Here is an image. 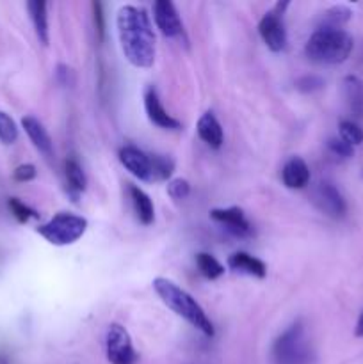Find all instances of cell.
Wrapping results in <instances>:
<instances>
[{
  "label": "cell",
  "mask_w": 363,
  "mask_h": 364,
  "mask_svg": "<svg viewBox=\"0 0 363 364\" xmlns=\"http://www.w3.org/2000/svg\"><path fill=\"white\" fill-rule=\"evenodd\" d=\"M153 20H155L157 28L166 38H180L184 34V23L180 20V14L169 0H157L153 4Z\"/></svg>",
  "instance_id": "cell-10"
},
{
  "label": "cell",
  "mask_w": 363,
  "mask_h": 364,
  "mask_svg": "<svg viewBox=\"0 0 363 364\" xmlns=\"http://www.w3.org/2000/svg\"><path fill=\"white\" fill-rule=\"evenodd\" d=\"M288 4H276L270 11H267L258 23L260 38L267 45L270 52H281L287 45V31L283 23V11Z\"/></svg>",
  "instance_id": "cell-7"
},
{
  "label": "cell",
  "mask_w": 363,
  "mask_h": 364,
  "mask_svg": "<svg viewBox=\"0 0 363 364\" xmlns=\"http://www.w3.org/2000/svg\"><path fill=\"white\" fill-rule=\"evenodd\" d=\"M144 109L148 114V119L152 121L155 127L164 128V130H178L180 128V121L174 119L166 109H164L162 102H160L159 95L153 87H149L144 95Z\"/></svg>",
  "instance_id": "cell-12"
},
{
  "label": "cell",
  "mask_w": 363,
  "mask_h": 364,
  "mask_svg": "<svg viewBox=\"0 0 363 364\" xmlns=\"http://www.w3.org/2000/svg\"><path fill=\"white\" fill-rule=\"evenodd\" d=\"M216 223H219L221 226L226 228V231H230L235 237H249L253 233V228L249 224V220L246 219L244 212L237 206H231V208H214L210 212Z\"/></svg>",
  "instance_id": "cell-11"
},
{
  "label": "cell",
  "mask_w": 363,
  "mask_h": 364,
  "mask_svg": "<svg viewBox=\"0 0 363 364\" xmlns=\"http://www.w3.org/2000/svg\"><path fill=\"white\" fill-rule=\"evenodd\" d=\"M167 194L173 199H185L191 194V185L184 178H174L167 183Z\"/></svg>",
  "instance_id": "cell-28"
},
{
  "label": "cell",
  "mask_w": 363,
  "mask_h": 364,
  "mask_svg": "<svg viewBox=\"0 0 363 364\" xmlns=\"http://www.w3.org/2000/svg\"><path fill=\"white\" fill-rule=\"evenodd\" d=\"M174 164L167 156L153 155V181H162L173 174Z\"/></svg>",
  "instance_id": "cell-25"
},
{
  "label": "cell",
  "mask_w": 363,
  "mask_h": 364,
  "mask_svg": "<svg viewBox=\"0 0 363 364\" xmlns=\"http://www.w3.org/2000/svg\"><path fill=\"white\" fill-rule=\"evenodd\" d=\"M7 205H9L11 213L18 219V223H28L31 219H38L39 217V213L36 212V210H32L31 206H27L25 203H21L20 199L16 198H11Z\"/></svg>",
  "instance_id": "cell-26"
},
{
  "label": "cell",
  "mask_w": 363,
  "mask_h": 364,
  "mask_svg": "<svg viewBox=\"0 0 363 364\" xmlns=\"http://www.w3.org/2000/svg\"><path fill=\"white\" fill-rule=\"evenodd\" d=\"M28 16H31L32 25H34L36 36H38L41 45H48V14H46V4L41 0H31L27 2Z\"/></svg>",
  "instance_id": "cell-18"
},
{
  "label": "cell",
  "mask_w": 363,
  "mask_h": 364,
  "mask_svg": "<svg viewBox=\"0 0 363 364\" xmlns=\"http://www.w3.org/2000/svg\"><path fill=\"white\" fill-rule=\"evenodd\" d=\"M198 130L199 139L205 142L206 146L214 149H219L223 146L224 141V134H223V127H221L219 119L214 116V112H205L201 117L198 119Z\"/></svg>",
  "instance_id": "cell-17"
},
{
  "label": "cell",
  "mask_w": 363,
  "mask_h": 364,
  "mask_svg": "<svg viewBox=\"0 0 363 364\" xmlns=\"http://www.w3.org/2000/svg\"><path fill=\"white\" fill-rule=\"evenodd\" d=\"M273 364H313L315 350L306 336V329L301 322L292 323L276 338L270 350Z\"/></svg>",
  "instance_id": "cell-4"
},
{
  "label": "cell",
  "mask_w": 363,
  "mask_h": 364,
  "mask_svg": "<svg viewBox=\"0 0 363 364\" xmlns=\"http://www.w3.org/2000/svg\"><path fill=\"white\" fill-rule=\"evenodd\" d=\"M354 336H356V338H363V311H362V315H359L358 322H356Z\"/></svg>",
  "instance_id": "cell-31"
},
{
  "label": "cell",
  "mask_w": 363,
  "mask_h": 364,
  "mask_svg": "<svg viewBox=\"0 0 363 364\" xmlns=\"http://www.w3.org/2000/svg\"><path fill=\"white\" fill-rule=\"evenodd\" d=\"M64 171H66V181L71 194L75 196L82 194V192L85 191V187H88V178H85L84 169L80 167V164H78L75 159L66 160V164H64Z\"/></svg>",
  "instance_id": "cell-20"
},
{
  "label": "cell",
  "mask_w": 363,
  "mask_h": 364,
  "mask_svg": "<svg viewBox=\"0 0 363 364\" xmlns=\"http://www.w3.org/2000/svg\"><path fill=\"white\" fill-rule=\"evenodd\" d=\"M153 290L157 291V295L162 299V302L171 311L182 316L185 322L191 323L194 329H198L205 336H214V333H216L214 331V323L206 316L205 309L184 288H180L177 283H173L171 279H166V277H157V279H153Z\"/></svg>",
  "instance_id": "cell-2"
},
{
  "label": "cell",
  "mask_w": 363,
  "mask_h": 364,
  "mask_svg": "<svg viewBox=\"0 0 363 364\" xmlns=\"http://www.w3.org/2000/svg\"><path fill=\"white\" fill-rule=\"evenodd\" d=\"M128 194H130L132 205H134L135 213H137V219L144 226H149L153 223V219H155V208H153V203L149 199V196L142 188L135 187V185L128 187Z\"/></svg>",
  "instance_id": "cell-19"
},
{
  "label": "cell",
  "mask_w": 363,
  "mask_h": 364,
  "mask_svg": "<svg viewBox=\"0 0 363 364\" xmlns=\"http://www.w3.org/2000/svg\"><path fill=\"white\" fill-rule=\"evenodd\" d=\"M351 9L345 6H335L322 14L320 28H342V25L351 20Z\"/></svg>",
  "instance_id": "cell-22"
},
{
  "label": "cell",
  "mask_w": 363,
  "mask_h": 364,
  "mask_svg": "<svg viewBox=\"0 0 363 364\" xmlns=\"http://www.w3.org/2000/svg\"><path fill=\"white\" fill-rule=\"evenodd\" d=\"M345 105L354 117H363V78L356 75H347L342 80Z\"/></svg>",
  "instance_id": "cell-15"
},
{
  "label": "cell",
  "mask_w": 363,
  "mask_h": 364,
  "mask_svg": "<svg viewBox=\"0 0 363 364\" xmlns=\"http://www.w3.org/2000/svg\"><path fill=\"white\" fill-rule=\"evenodd\" d=\"M313 201L319 206L320 212L333 217V219H342L347 212V203H345L344 196L333 183H327V181L319 183V187L313 192Z\"/></svg>",
  "instance_id": "cell-9"
},
{
  "label": "cell",
  "mask_w": 363,
  "mask_h": 364,
  "mask_svg": "<svg viewBox=\"0 0 363 364\" xmlns=\"http://www.w3.org/2000/svg\"><path fill=\"white\" fill-rule=\"evenodd\" d=\"M116 27L125 59L135 68H152L157 43L149 14L142 7L123 6L117 11Z\"/></svg>",
  "instance_id": "cell-1"
},
{
  "label": "cell",
  "mask_w": 363,
  "mask_h": 364,
  "mask_svg": "<svg viewBox=\"0 0 363 364\" xmlns=\"http://www.w3.org/2000/svg\"><path fill=\"white\" fill-rule=\"evenodd\" d=\"M18 141V127L13 117L0 110V142L2 144H14Z\"/></svg>",
  "instance_id": "cell-24"
},
{
  "label": "cell",
  "mask_w": 363,
  "mask_h": 364,
  "mask_svg": "<svg viewBox=\"0 0 363 364\" xmlns=\"http://www.w3.org/2000/svg\"><path fill=\"white\" fill-rule=\"evenodd\" d=\"M196 265H198V270L201 272V276L210 281L217 279V277H221L224 274V265H221L209 252H199L196 256Z\"/></svg>",
  "instance_id": "cell-21"
},
{
  "label": "cell",
  "mask_w": 363,
  "mask_h": 364,
  "mask_svg": "<svg viewBox=\"0 0 363 364\" xmlns=\"http://www.w3.org/2000/svg\"><path fill=\"white\" fill-rule=\"evenodd\" d=\"M36 178V167L32 164H21V166L16 167L14 171V180L16 181H31Z\"/></svg>",
  "instance_id": "cell-30"
},
{
  "label": "cell",
  "mask_w": 363,
  "mask_h": 364,
  "mask_svg": "<svg viewBox=\"0 0 363 364\" xmlns=\"http://www.w3.org/2000/svg\"><path fill=\"white\" fill-rule=\"evenodd\" d=\"M322 85L324 80L320 77H317V75H305V77H301L295 82V87L301 92H315L319 89H322Z\"/></svg>",
  "instance_id": "cell-29"
},
{
  "label": "cell",
  "mask_w": 363,
  "mask_h": 364,
  "mask_svg": "<svg viewBox=\"0 0 363 364\" xmlns=\"http://www.w3.org/2000/svg\"><path fill=\"white\" fill-rule=\"evenodd\" d=\"M105 355L110 364H137L139 361L130 334L120 323H112L107 329Z\"/></svg>",
  "instance_id": "cell-6"
},
{
  "label": "cell",
  "mask_w": 363,
  "mask_h": 364,
  "mask_svg": "<svg viewBox=\"0 0 363 364\" xmlns=\"http://www.w3.org/2000/svg\"><path fill=\"white\" fill-rule=\"evenodd\" d=\"M281 180L287 188H305L310 183V167L299 156L288 160L281 171Z\"/></svg>",
  "instance_id": "cell-16"
},
{
  "label": "cell",
  "mask_w": 363,
  "mask_h": 364,
  "mask_svg": "<svg viewBox=\"0 0 363 364\" xmlns=\"http://www.w3.org/2000/svg\"><path fill=\"white\" fill-rule=\"evenodd\" d=\"M85 230H88V220L75 213L60 212L53 215L46 224H41L38 228V233L45 238L48 244L57 245V247H64V245H71L84 237Z\"/></svg>",
  "instance_id": "cell-5"
},
{
  "label": "cell",
  "mask_w": 363,
  "mask_h": 364,
  "mask_svg": "<svg viewBox=\"0 0 363 364\" xmlns=\"http://www.w3.org/2000/svg\"><path fill=\"white\" fill-rule=\"evenodd\" d=\"M228 267L230 270L238 274H244V276L258 277L263 279L267 276V267L262 259H258L256 256H251L249 252H233V255L228 258Z\"/></svg>",
  "instance_id": "cell-13"
},
{
  "label": "cell",
  "mask_w": 363,
  "mask_h": 364,
  "mask_svg": "<svg viewBox=\"0 0 363 364\" xmlns=\"http://www.w3.org/2000/svg\"><path fill=\"white\" fill-rule=\"evenodd\" d=\"M327 149L333 153L338 159H351L354 155V148L351 144H347L345 141H342L340 137H333L327 141Z\"/></svg>",
  "instance_id": "cell-27"
},
{
  "label": "cell",
  "mask_w": 363,
  "mask_h": 364,
  "mask_svg": "<svg viewBox=\"0 0 363 364\" xmlns=\"http://www.w3.org/2000/svg\"><path fill=\"white\" fill-rule=\"evenodd\" d=\"M21 128H23L25 134L28 135L31 142L36 146V149H38L41 155H45V156H52L53 155L52 139H50L46 128L43 127V124L39 123L36 117L25 116L23 119H21Z\"/></svg>",
  "instance_id": "cell-14"
},
{
  "label": "cell",
  "mask_w": 363,
  "mask_h": 364,
  "mask_svg": "<svg viewBox=\"0 0 363 364\" xmlns=\"http://www.w3.org/2000/svg\"><path fill=\"white\" fill-rule=\"evenodd\" d=\"M120 162L132 176L141 181H153V155H148L135 146H125L117 153Z\"/></svg>",
  "instance_id": "cell-8"
},
{
  "label": "cell",
  "mask_w": 363,
  "mask_h": 364,
  "mask_svg": "<svg viewBox=\"0 0 363 364\" xmlns=\"http://www.w3.org/2000/svg\"><path fill=\"white\" fill-rule=\"evenodd\" d=\"M338 134H340L342 141L351 144L352 148L363 142V128L359 124H356L354 121H340V124H338Z\"/></svg>",
  "instance_id": "cell-23"
},
{
  "label": "cell",
  "mask_w": 363,
  "mask_h": 364,
  "mask_svg": "<svg viewBox=\"0 0 363 364\" xmlns=\"http://www.w3.org/2000/svg\"><path fill=\"white\" fill-rule=\"evenodd\" d=\"M354 39L344 28H319L310 36L305 53L312 63L340 64L349 59Z\"/></svg>",
  "instance_id": "cell-3"
}]
</instances>
